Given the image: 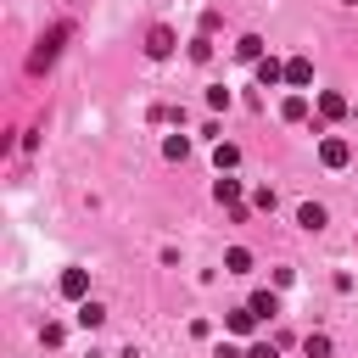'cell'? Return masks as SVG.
Here are the masks:
<instances>
[{
	"instance_id": "11",
	"label": "cell",
	"mask_w": 358,
	"mask_h": 358,
	"mask_svg": "<svg viewBox=\"0 0 358 358\" xmlns=\"http://www.w3.org/2000/svg\"><path fill=\"white\" fill-rule=\"evenodd\" d=\"M296 224H302V229H324V207H319V201H302V207H296Z\"/></svg>"
},
{
	"instance_id": "17",
	"label": "cell",
	"mask_w": 358,
	"mask_h": 358,
	"mask_svg": "<svg viewBox=\"0 0 358 358\" xmlns=\"http://www.w3.org/2000/svg\"><path fill=\"white\" fill-rule=\"evenodd\" d=\"M185 151H190L185 134H168V140H162V157H168V162H185Z\"/></svg>"
},
{
	"instance_id": "16",
	"label": "cell",
	"mask_w": 358,
	"mask_h": 358,
	"mask_svg": "<svg viewBox=\"0 0 358 358\" xmlns=\"http://www.w3.org/2000/svg\"><path fill=\"white\" fill-rule=\"evenodd\" d=\"M213 196H218L224 207H241V179H218V185H213Z\"/></svg>"
},
{
	"instance_id": "14",
	"label": "cell",
	"mask_w": 358,
	"mask_h": 358,
	"mask_svg": "<svg viewBox=\"0 0 358 358\" xmlns=\"http://www.w3.org/2000/svg\"><path fill=\"white\" fill-rule=\"evenodd\" d=\"M302 352H308V358H330V336H324V330H308V336H302Z\"/></svg>"
},
{
	"instance_id": "20",
	"label": "cell",
	"mask_w": 358,
	"mask_h": 358,
	"mask_svg": "<svg viewBox=\"0 0 358 358\" xmlns=\"http://www.w3.org/2000/svg\"><path fill=\"white\" fill-rule=\"evenodd\" d=\"M246 358H280V347L274 341H257V347H246Z\"/></svg>"
},
{
	"instance_id": "4",
	"label": "cell",
	"mask_w": 358,
	"mask_h": 358,
	"mask_svg": "<svg viewBox=\"0 0 358 358\" xmlns=\"http://www.w3.org/2000/svg\"><path fill=\"white\" fill-rule=\"evenodd\" d=\"M285 84L302 95V90L313 84V62H308V56H291V62H285Z\"/></svg>"
},
{
	"instance_id": "7",
	"label": "cell",
	"mask_w": 358,
	"mask_h": 358,
	"mask_svg": "<svg viewBox=\"0 0 358 358\" xmlns=\"http://www.w3.org/2000/svg\"><path fill=\"white\" fill-rule=\"evenodd\" d=\"M257 84H263V90H274V84H285V62H274V56H263V62H257Z\"/></svg>"
},
{
	"instance_id": "6",
	"label": "cell",
	"mask_w": 358,
	"mask_h": 358,
	"mask_svg": "<svg viewBox=\"0 0 358 358\" xmlns=\"http://www.w3.org/2000/svg\"><path fill=\"white\" fill-rule=\"evenodd\" d=\"M224 324H229V330H235V336H252V330H257V324H263V319H257V313H252V308H229V313H224Z\"/></svg>"
},
{
	"instance_id": "1",
	"label": "cell",
	"mask_w": 358,
	"mask_h": 358,
	"mask_svg": "<svg viewBox=\"0 0 358 358\" xmlns=\"http://www.w3.org/2000/svg\"><path fill=\"white\" fill-rule=\"evenodd\" d=\"M347 157H352V145H347L341 134H324V140H319V162H324V168H347Z\"/></svg>"
},
{
	"instance_id": "12",
	"label": "cell",
	"mask_w": 358,
	"mask_h": 358,
	"mask_svg": "<svg viewBox=\"0 0 358 358\" xmlns=\"http://www.w3.org/2000/svg\"><path fill=\"white\" fill-rule=\"evenodd\" d=\"M246 308H252L257 319H274V313H280V296H274V291H257V296H252Z\"/></svg>"
},
{
	"instance_id": "13",
	"label": "cell",
	"mask_w": 358,
	"mask_h": 358,
	"mask_svg": "<svg viewBox=\"0 0 358 358\" xmlns=\"http://www.w3.org/2000/svg\"><path fill=\"white\" fill-rule=\"evenodd\" d=\"M78 324H84V330H101V324H106V308H101V302H78Z\"/></svg>"
},
{
	"instance_id": "15",
	"label": "cell",
	"mask_w": 358,
	"mask_h": 358,
	"mask_svg": "<svg viewBox=\"0 0 358 358\" xmlns=\"http://www.w3.org/2000/svg\"><path fill=\"white\" fill-rule=\"evenodd\" d=\"M235 56H241V62H252V67H257V62H263V39H257V34H246V39H241V45H235Z\"/></svg>"
},
{
	"instance_id": "5",
	"label": "cell",
	"mask_w": 358,
	"mask_h": 358,
	"mask_svg": "<svg viewBox=\"0 0 358 358\" xmlns=\"http://www.w3.org/2000/svg\"><path fill=\"white\" fill-rule=\"evenodd\" d=\"M62 296L84 302V296H90V274H84V268H67V274H62Z\"/></svg>"
},
{
	"instance_id": "18",
	"label": "cell",
	"mask_w": 358,
	"mask_h": 358,
	"mask_svg": "<svg viewBox=\"0 0 358 358\" xmlns=\"http://www.w3.org/2000/svg\"><path fill=\"white\" fill-rule=\"evenodd\" d=\"M213 162H218V173H224V168H235V162H241V151H235L229 140H218V151H213Z\"/></svg>"
},
{
	"instance_id": "2",
	"label": "cell",
	"mask_w": 358,
	"mask_h": 358,
	"mask_svg": "<svg viewBox=\"0 0 358 358\" xmlns=\"http://www.w3.org/2000/svg\"><path fill=\"white\" fill-rule=\"evenodd\" d=\"M173 45H179V39H173V28H162V22H157V28L145 34V56H151V62H162V56H173Z\"/></svg>"
},
{
	"instance_id": "9",
	"label": "cell",
	"mask_w": 358,
	"mask_h": 358,
	"mask_svg": "<svg viewBox=\"0 0 358 358\" xmlns=\"http://www.w3.org/2000/svg\"><path fill=\"white\" fill-rule=\"evenodd\" d=\"M224 274H252V252L246 246H229L224 252Z\"/></svg>"
},
{
	"instance_id": "19",
	"label": "cell",
	"mask_w": 358,
	"mask_h": 358,
	"mask_svg": "<svg viewBox=\"0 0 358 358\" xmlns=\"http://www.w3.org/2000/svg\"><path fill=\"white\" fill-rule=\"evenodd\" d=\"M190 56H196V62H207V56H213V39H207V34H201V39H190Z\"/></svg>"
},
{
	"instance_id": "10",
	"label": "cell",
	"mask_w": 358,
	"mask_h": 358,
	"mask_svg": "<svg viewBox=\"0 0 358 358\" xmlns=\"http://www.w3.org/2000/svg\"><path fill=\"white\" fill-rule=\"evenodd\" d=\"M280 117H285V123H302V117H308V95H285V101H280Z\"/></svg>"
},
{
	"instance_id": "3",
	"label": "cell",
	"mask_w": 358,
	"mask_h": 358,
	"mask_svg": "<svg viewBox=\"0 0 358 358\" xmlns=\"http://www.w3.org/2000/svg\"><path fill=\"white\" fill-rule=\"evenodd\" d=\"M62 39H67V22H62V28H56V34H50V39H39V50H34V56H28V67H34V73H45V67H50V62H56V45H62Z\"/></svg>"
},
{
	"instance_id": "8",
	"label": "cell",
	"mask_w": 358,
	"mask_h": 358,
	"mask_svg": "<svg viewBox=\"0 0 358 358\" xmlns=\"http://www.w3.org/2000/svg\"><path fill=\"white\" fill-rule=\"evenodd\" d=\"M319 117H330V123H336V117H347V95L324 90V95H319Z\"/></svg>"
}]
</instances>
